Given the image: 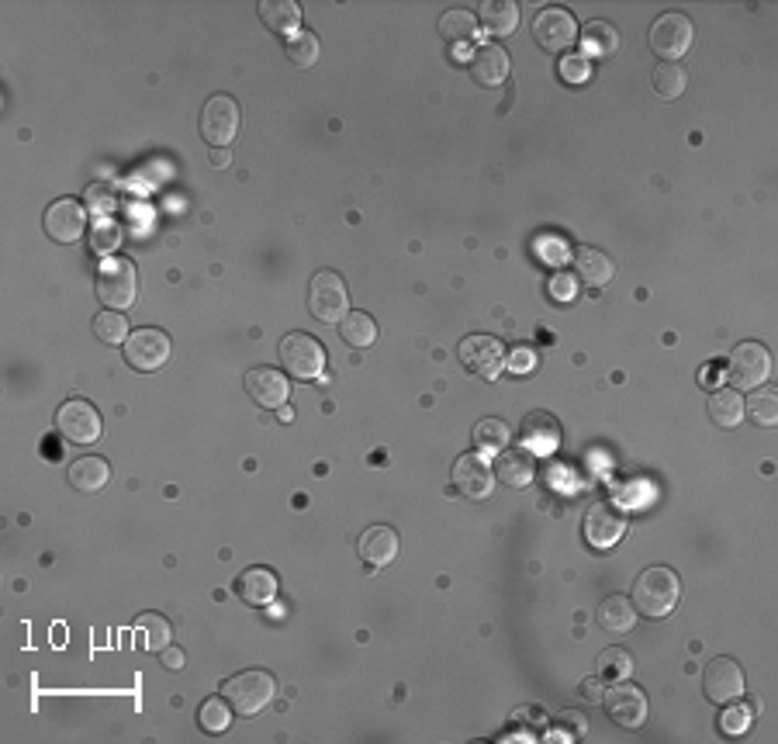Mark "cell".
I'll return each mask as SVG.
<instances>
[{
  "instance_id": "obj_36",
  "label": "cell",
  "mask_w": 778,
  "mask_h": 744,
  "mask_svg": "<svg viewBox=\"0 0 778 744\" xmlns=\"http://www.w3.org/2000/svg\"><path fill=\"white\" fill-rule=\"evenodd\" d=\"M94 336L104 343V347H118V343L125 347V340L132 333H128V319L122 312H115V308H104V312L94 315Z\"/></svg>"
},
{
  "instance_id": "obj_35",
  "label": "cell",
  "mask_w": 778,
  "mask_h": 744,
  "mask_svg": "<svg viewBox=\"0 0 778 744\" xmlns=\"http://www.w3.org/2000/svg\"><path fill=\"white\" fill-rule=\"evenodd\" d=\"M284 56L291 66H298V70H312L315 63H319V39H315V32H294L291 39L284 42Z\"/></svg>"
},
{
  "instance_id": "obj_28",
  "label": "cell",
  "mask_w": 778,
  "mask_h": 744,
  "mask_svg": "<svg viewBox=\"0 0 778 744\" xmlns=\"http://www.w3.org/2000/svg\"><path fill=\"white\" fill-rule=\"evenodd\" d=\"M478 18H481V25L488 28L492 35H512L516 32V25H519V7L512 4V0H485L481 4V11H478Z\"/></svg>"
},
{
  "instance_id": "obj_14",
  "label": "cell",
  "mask_w": 778,
  "mask_h": 744,
  "mask_svg": "<svg viewBox=\"0 0 778 744\" xmlns=\"http://www.w3.org/2000/svg\"><path fill=\"white\" fill-rule=\"evenodd\" d=\"M602 710L609 713V717L616 720L619 727H640L647 720V693L640 686H633V682H613V689H609L606 696H602Z\"/></svg>"
},
{
  "instance_id": "obj_51",
  "label": "cell",
  "mask_w": 778,
  "mask_h": 744,
  "mask_svg": "<svg viewBox=\"0 0 778 744\" xmlns=\"http://www.w3.org/2000/svg\"><path fill=\"white\" fill-rule=\"evenodd\" d=\"M163 661H166V665H173V668H177V665H180V661H184V658H180V655H163Z\"/></svg>"
},
{
  "instance_id": "obj_22",
  "label": "cell",
  "mask_w": 778,
  "mask_h": 744,
  "mask_svg": "<svg viewBox=\"0 0 778 744\" xmlns=\"http://www.w3.org/2000/svg\"><path fill=\"white\" fill-rule=\"evenodd\" d=\"M571 263H574V274H578V281H585L588 288H606L609 281H613L616 274V263L609 253L595 250V246H578V250L571 253Z\"/></svg>"
},
{
  "instance_id": "obj_12",
  "label": "cell",
  "mask_w": 778,
  "mask_h": 744,
  "mask_svg": "<svg viewBox=\"0 0 778 744\" xmlns=\"http://www.w3.org/2000/svg\"><path fill=\"white\" fill-rule=\"evenodd\" d=\"M239 132V104L229 94H215L208 97L205 111H201V135H205L208 146L225 149Z\"/></svg>"
},
{
  "instance_id": "obj_47",
  "label": "cell",
  "mask_w": 778,
  "mask_h": 744,
  "mask_svg": "<svg viewBox=\"0 0 778 744\" xmlns=\"http://www.w3.org/2000/svg\"><path fill=\"white\" fill-rule=\"evenodd\" d=\"M550 291H554V295H561V298H571V281H568V277H554Z\"/></svg>"
},
{
  "instance_id": "obj_2",
  "label": "cell",
  "mask_w": 778,
  "mask_h": 744,
  "mask_svg": "<svg viewBox=\"0 0 778 744\" xmlns=\"http://www.w3.org/2000/svg\"><path fill=\"white\" fill-rule=\"evenodd\" d=\"M94 291H97V298L104 302V308L125 312V308L135 302V291H139L135 263L128 257H115V253L104 257V263L97 267V277H94Z\"/></svg>"
},
{
  "instance_id": "obj_15",
  "label": "cell",
  "mask_w": 778,
  "mask_h": 744,
  "mask_svg": "<svg viewBox=\"0 0 778 744\" xmlns=\"http://www.w3.org/2000/svg\"><path fill=\"white\" fill-rule=\"evenodd\" d=\"M702 693L709 703H734L744 693V668L734 658H713L702 672Z\"/></svg>"
},
{
  "instance_id": "obj_21",
  "label": "cell",
  "mask_w": 778,
  "mask_h": 744,
  "mask_svg": "<svg viewBox=\"0 0 778 744\" xmlns=\"http://www.w3.org/2000/svg\"><path fill=\"white\" fill-rule=\"evenodd\" d=\"M557 443H561V423H557V416L536 409L523 419V447L530 454H554Z\"/></svg>"
},
{
  "instance_id": "obj_32",
  "label": "cell",
  "mask_w": 778,
  "mask_h": 744,
  "mask_svg": "<svg viewBox=\"0 0 778 744\" xmlns=\"http://www.w3.org/2000/svg\"><path fill=\"white\" fill-rule=\"evenodd\" d=\"M135 630H139V641H142V648L146 651H163L166 644H170V637H173V627H170V620H166L163 613H142L139 620H135Z\"/></svg>"
},
{
  "instance_id": "obj_9",
  "label": "cell",
  "mask_w": 778,
  "mask_h": 744,
  "mask_svg": "<svg viewBox=\"0 0 778 744\" xmlns=\"http://www.w3.org/2000/svg\"><path fill=\"white\" fill-rule=\"evenodd\" d=\"M457 357L460 364L467 367L471 374L485 381H495L505 367V350H502V340L495 336H485V333H474V336H464L457 347Z\"/></svg>"
},
{
  "instance_id": "obj_8",
  "label": "cell",
  "mask_w": 778,
  "mask_h": 744,
  "mask_svg": "<svg viewBox=\"0 0 778 744\" xmlns=\"http://www.w3.org/2000/svg\"><path fill=\"white\" fill-rule=\"evenodd\" d=\"M122 350H125V364L132 367V371L153 374V371H160V367H166V360H170V353H173V343L163 329L146 326V329H135V333L125 340Z\"/></svg>"
},
{
  "instance_id": "obj_16",
  "label": "cell",
  "mask_w": 778,
  "mask_h": 744,
  "mask_svg": "<svg viewBox=\"0 0 778 744\" xmlns=\"http://www.w3.org/2000/svg\"><path fill=\"white\" fill-rule=\"evenodd\" d=\"M42 225L49 232V239H56V243H77L83 229H87V208L77 198H59L45 208Z\"/></svg>"
},
{
  "instance_id": "obj_27",
  "label": "cell",
  "mask_w": 778,
  "mask_h": 744,
  "mask_svg": "<svg viewBox=\"0 0 778 744\" xmlns=\"http://www.w3.org/2000/svg\"><path fill=\"white\" fill-rule=\"evenodd\" d=\"M236 589L249 606H267L277 596V575L270 568H249L243 571Z\"/></svg>"
},
{
  "instance_id": "obj_5",
  "label": "cell",
  "mask_w": 778,
  "mask_h": 744,
  "mask_svg": "<svg viewBox=\"0 0 778 744\" xmlns=\"http://www.w3.org/2000/svg\"><path fill=\"white\" fill-rule=\"evenodd\" d=\"M308 312L319 322H343L350 312V291L336 270H319L308 284Z\"/></svg>"
},
{
  "instance_id": "obj_19",
  "label": "cell",
  "mask_w": 778,
  "mask_h": 744,
  "mask_svg": "<svg viewBox=\"0 0 778 744\" xmlns=\"http://www.w3.org/2000/svg\"><path fill=\"white\" fill-rule=\"evenodd\" d=\"M509 70H512V59L502 45L498 42L478 45V52H474V59H471V73L481 87H502L505 80H509Z\"/></svg>"
},
{
  "instance_id": "obj_4",
  "label": "cell",
  "mask_w": 778,
  "mask_h": 744,
  "mask_svg": "<svg viewBox=\"0 0 778 744\" xmlns=\"http://www.w3.org/2000/svg\"><path fill=\"white\" fill-rule=\"evenodd\" d=\"M647 42H651V49L657 52L661 63H675V59H682L685 52L692 49V42H696V25H692L689 14L664 11L654 18L651 32H647Z\"/></svg>"
},
{
  "instance_id": "obj_39",
  "label": "cell",
  "mask_w": 778,
  "mask_h": 744,
  "mask_svg": "<svg viewBox=\"0 0 778 744\" xmlns=\"http://www.w3.org/2000/svg\"><path fill=\"white\" fill-rule=\"evenodd\" d=\"M633 672V658L626 648H606L599 658V679L602 682H619V679H630Z\"/></svg>"
},
{
  "instance_id": "obj_49",
  "label": "cell",
  "mask_w": 778,
  "mask_h": 744,
  "mask_svg": "<svg viewBox=\"0 0 778 744\" xmlns=\"http://www.w3.org/2000/svg\"><path fill=\"white\" fill-rule=\"evenodd\" d=\"M225 163H229V153H222V149H215V153H211V167H225Z\"/></svg>"
},
{
  "instance_id": "obj_44",
  "label": "cell",
  "mask_w": 778,
  "mask_h": 744,
  "mask_svg": "<svg viewBox=\"0 0 778 744\" xmlns=\"http://www.w3.org/2000/svg\"><path fill=\"white\" fill-rule=\"evenodd\" d=\"M561 77L568 80V84H588V80H592V66H588L585 56H564Z\"/></svg>"
},
{
  "instance_id": "obj_26",
  "label": "cell",
  "mask_w": 778,
  "mask_h": 744,
  "mask_svg": "<svg viewBox=\"0 0 778 744\" xmlns=\"http://www.w3.org/2000/svg\"><path fill=\"white\" fill-rule=\"evenodd\" d=\"M709 419H713L720 430H737L740 419H744V398L737 395V388H716L709 392Z\"/></svg>"
},
{
  "instance_id": "obj_40",
  "label": "cell",
  "mask_w": 778,
  "mask_h": 744,
  "mask_svg": "<svg viewBox=\"0 0 778 744\" xmlns=\"http://www.w3.org/2000/svg\"><path fill=\"white\" fill-rule=\"evenodd\" d=\"M474 443H478V450H505V443H509V426L502 423V419H481L478 426H474Z\"/></svg>"
},
{
  "instance_id": "obj_11",
  "label": "cell",
  "mask_w": 778,
  "mask_h": 744,
  "mask_svg": "<svg viewBox=\"0 0 778 744\" xmlns=\"http://www.w3.org/2000/svg\"><path fill=\"white\" fill-rule=\"evenodd\" d=\"M581 533H585V540L595 547V551H609V547H616L619 540H623V533H626V516H623V509L613 506L609 499L595 502V506L585 513Z\"/></svg>"
},
{
  "instance_id": "obj_18",
  "label": "cell",
  "mask_w": 778,
  "mask_h": 744,
  "mask_svg": "<svg viewBox=\"0 0 778 744\" xmlns=\"http://www.w3.org/2000/svg\"><path fill=\"white\" fill-rule=\"evenodd\" d=\"M246 392L256 405H263V409H281V405H287L291 385H287V374L274 371V367H249Z\"/></svg>"
},
{
  "instance_id": "obj_45",
  "label": "cell",
  "mask_w": 778,
  "mask_h": 744,
  "mask_svg": "<svg viewBox=\"0 0 778 744\" xmlns=\"http://www.w3.org/2000/svg\"><path fill=\"white\" fill-rule=\"evenodd\" d=\"M87 208H94L97 215H111V212H115V187L94 184L87 191Z\"/></svg>"
},
{
  "instance_id": "obj_33",
  "label": "cell",
  "mask_w": 778,
  "mask_h": 744,
  "mask_svg": "<svg viewBox=\"0 0 778 744\" xmlns=\"http://www.w3.org/2000/svg\"><path fill=\"white\" fill-rule=\"evenodd\" d=\"M599 623L606 630H616V634H626V630L637 623V606L633 599H623V596H609L606 603L599 606Z\"/></svg>"
},
{
  "instance_id": "obj_37",
  "label": "cell",
  "mask_w": 778,
  "mask_h": 744,
  "mask_svg": "<svg viewBox=\"0 0 778 744\" xmlns=\"http://www.w3.org/2000/svg\"><path fill=\"white\" fill-rule=\"evenodd\" d=\"M744 412L751 416V423L772 430V426H778V392H775V388L761 385V392L751 395V402L744 405Z\"/></svg>"
},
{
  "instance_id": "obj_10",
  "label": "cell",
  "mask_w": 778,
  "mask_h": 744,
  "mask_svg": "<svg viewBox=\"0 0 778 744\" xmlns=\"http://www.w3.org/2000/svg\"><path fill=\"white\" fill-rule=\"evenodd\" d=\"M533 39L543 52H564L578 42V21L568 7H543L533 18Z\"/></svg>"
},
{
  "instance_id": "obj_24",
  "label": "cell",
  "mask_w": 778,
  "mask_h": 744,
  "mask_svg": "<svg viewBox=\"0 0 778 744\" xmlns=\"http://www.w3.org/2000/svg\"><path fill=\"white\" fill-rule=\"evenodd\" d=\"M66 478H70V485L77 488V492H101V488L111 482V464L97 454L77 457V461L70 464V471H66Z\"/></svg>"
},
{
  "instance_id": "obj_31",
  "label": "cell",
  "mask_w": 778,
  "mask_h": 744,
  "mask_svg": "<svg viewBox=\"0 0 778 744\" xmlns=\"http://www.w3.org/2000/svg\"><path fill=\"white\" fill-rule=\"evenodd\" d=\"M581 45H585L588 56H599V59L616 56L619 52V28L609 25V21H592V25H585Z\"/></svg>"
},
{
  "instance_id": "obj_7",
  "label": "cell",
  "mask_w": 778,
  "mask_h": 744,
  "mask_svg": "<svg viewBox=\"0 0 778 744\" xmlns=\"http://www.w3.org/2000/svg\"><path fill=\"white\" fill-rule=\"evenodd\" d=\"M727 378L737 392H754V388H761L768 378H772V353L754 340L740 343L727 360Z\"/></svg>"
},
{
  "instance_id": "obj_50",
  "label": "cell",
  "mask_w": 778,
  "mask_h": 744,
  "mask_svg": "<svg viewBox=\"0 0 778 744\" xmlns=\"http://www.w3.org/2000/svg\"><path fill=\"white\" fill-rule=\"evenodd\" d=\"M277 416H281L287 423V419H294V409H291V405H281V409H277Z\"/></svg>"
},
{
  "instance_id": "obj_43",
  "label": "cell",
  "mask_w": 778,
  "mask_h": 744,
  "mask_svg": "<svg viewBox=\"0 0 778 744\" xmlns=\"http://www.w3.org/2000/svg\"><path fill=\"white\" fill-rule=\"evenodd\" d=\"M557 727H561V738H585L588 734V717L581 710H561L557 713Z\"/></svg>"
},
{
  "instance_id": "obj_38",
  "label": "cell",
  "mask_w": 778,
  "mask_h": 744,
  "mask_svg": "<svg viewBox=\"0 0 778 744\" xmlns=\"http://www.w3.org/2000/svg\"><path fill=\"white\" fill-rule=\"evenodd\" d=\"M198 724L205 727L208 734H222V731H229V724H232V703L225 700V696H211V700L201 703V710H198Z\"/></svg>"
},
{
  "instance_id": "obj_41",
  "label": "cell",
  "mask_w": 778,
  "mask_h": 744,
  "mask_svg": "<svg viewBox=\"0 0 778 744\" xmlns=\"http://www.w3.org/2000/svg\"><path fill=\"white\" fill-rule=\"evenodd\" d=\"M751 706H727V710L720 713V731L730 734V738H740V734H747V727H751Z\"/></svg>"
},
{
  "instance_id": "obj_48",
  "label": "cell",
  "mask_w": 778,
  "mask_h": 744,
  "mask_svg": "<svg viewBox=\"0 0 778 744\" xmlns=\"http://www.w3.org/2000/svg\"><path fill=\"white\" fill-rule=\"evenodd\" d=\"M581 696H585V700H602V696H599V686H595V682L581 686Z\"/></svg>"
},
{
  "instance_id": "obj_46",
  "label": "cell",
  "mask_w": 778,
  "mask_h": 744,
  "mask_svg": "<svg viewBox=\"0 0 778 744\" xmlns=\"http://www.w3.org/2000/svg\"><path fill=\"white\" fill-rule=\"evenodd\" d=\"M505 367H509L512 374H530L536 367V353L530 347H516L505 357Z\"/></svg>"
},
{
  "instance_id": "obj_25",
  "label": "cell",
  "mask_w": 778,
  "mask_h": 744,
  "mask_svg": "<svg viewBox=\"0 0 778 744\" xmlns=\"http://www.w3.org/2000/svg\"><path fill=\"white\" fill-rule=\"evenodd\" d=\"M440 35L457 45V49H467V45H474L481 39L478 18H474L471 11H464V7H450V11L440 18Z\"/></svg>"
},
{
  "instance_id": "obj_30",
  "label": "cell",
  "mask_w": 778,
  "mask_h": 744,
  "mask_svg": "<svg viewBox=\"0 0 778 744\" xmlns=\"http://www.w3.org/2000/svg\"><path fill=\"white\" fill-rule=\"evenodd\" d=\"M339 336H343L346 347L367 350L377 343V322L367 312H346V319L339 322Z\"/></svg>"
},
{
  "instance_id": "obj_29",
  "label": "cell",
  "mask_w": 778,
  "mask_h": 744,
  "mask_svg": "<svg viewBox=\"0 0 778 744\" xmlns=\"http://www.w3.org/2000/svg\"><path fill=\"white\" fill-rule=\"evenodd\" d=\"M260 18L270 32L277 35H291L301 25V7L294 0H263L260 4Z\"/></svg>"
},
{
  "instance_id": "obj_13",
  "label": "cell",
  "mask_w": 778,
  "mask_h": 744,
  "mask_svg": "<svg viewBox=\"0 0 778 744\" xmlns=\"http://www.w3.org/2000/svg\"><path fill=\"white\" fill-rule=\"evenodd\" d=\"M56 430L70 443H94L101 437V412L87 398H66L56 412Z\"/></svg>"
},
{
  "instance_id": "obj_23",
  "label": "cell",
  "mask_w": 778,
  "mask_h": 744,
  "mask_svg": "<svg viewBox=\"0 0 778 744\" xmlns=\"http://www.w3.org/2000/svg\"><path fill=\"white\" fill-rule=\"evenodd\" d=\"M495 471H498V478H502V485H509V488H526V485L533 482V475H536L533 454H530L526 447L498 450Z\"/></svg>"
},
{
  "instance_id": "obj_1",
  "label": "cell",
  "mask_w": 778,
  "mask_h": 744,
  "mask_svg": "<svg viewBox=\"0 0 778 744\" xmlns=\"http://www.w3.org/2000/svg\"><path fill=\"white\" fill-rule=\"evenodd\" d=\"M678 596H682V582L664 565L640 571L637 582H633V606L651 620H664L678 606Z\"/></svg>"
},
{
  "instance_id": "obj_34",
  "label": "cell",
  "mask_w": 778,
  "mask_h": 744,
  "mask_svg": "<svg viewBox=\"0 0 778 744\" xmlns=\"http://www.w3.org/2000/svg\"><path fill=\"white\" fill-rule=\"evenodd\" d=\"M651 87L657 90V97L675 101V97H682L685 87H689V73H685L678 63H657L651 73Z\"/></svg>"
},
{
  "instance_id": "obj_17",
  "label": "cell",
  "mask_w": 778,
  "mask_h": 744,
  "mask_svg": "<svg viewBox=\"0 0 778 744\" xmlns=\"http://www.w3.org/2000/svg\"><path fill=\"white\" fill-rule=\"evenodd\" d=\"M453 488H457L464 499H488L492 495V464L481 454H464L453 461Z\"/></svg>"
},
{
  "instance_id": "obj_3",
  "label": "cell",
  "mask_w": 778,
  "mask_h": 744,
  "mask_svg": "<svg viewBox=\"0 0 778 744\" xmlns=\"http://www.w3.org/2000/svg\"><path fill=\"white\" fill-rule=\"evenodd\" d=\"M222 696L232 703V710L243 713V717H253V713L267 710L270 703H274L277 696V682L270 672H263V668H249V672H239L232 675L229 682H225Z\"/></svg>"
},
{
  "instance_id": "obj_6",
  "label": "cell",
  "mask_w": 778,
  "mask_h": 744,
  "mask_svg": "<svg viewBox=\"0 0 778 744\" xmlns=\"http://www.w3.org/2000/svg\"><path fill=\"white\" fill-rule=\"evenodd\" d=\"M277 353H281L284 374H291V378H298V381L322 378V367H326V350H322V343L315 340V336L287 333L281 340V347H277Z\"/></svg>"
},
{
  "instance_id": "obj_42",
  "label": "cell",
  "mask_w": 778,
  "mask_h": 744,
  "mask_svg": "<svg viewBox=\"0 0 778 744\" xmlns=\"http://www.w3.org/2000/svg\"><path fill=\"white\" fill-rule=\"evenodd\" d=\"M118 243H122V232H118V225L111 222V219H97L94 239H90V246H94L97 253H111Z\"/></svg>"
},
{
  "instance_id": "obj_20",
  "label": "cell",
  "mask_w": 778,
  "mask_h": 744,
  "mask_svg": "<svg viewBox=\"0 0 778 744\" xmlns=\"http://www.w3.org/2000/svg\"><path fill=\"white\" fill-rule=\"evenodd\" d=\"M360 561L370 568H388L398 558V533L391 526H370L357 540Z\"/></svg>"
}]
</instances>
